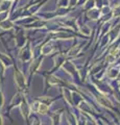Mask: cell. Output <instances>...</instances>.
<instances>
[{"mask_svg": "<svg viewBox=\"0 0 120 125\" xmlns=\"http://www.w3.org/2000/svg\"><path fill=\"white\" fill-rule=\"evenodd\" d=\"M15 76H16V83L20 89H23L25 87V80L24 77L20 72H16L15 73Z\"/></svg>", "mask_w": 120, "mask_h": 125, "instance_id": "obj_1", "label": "cell"}, {"mask_svg": "<svg viewBox=\"0 0 120 125\" xmlns=\"http://www.w3.org/2000/svg\"><path fill=\"white\" fill-rule=\"evenodd\" d=\"M47 109H48L47 105H45L43 103H41L40 105H39V112H40L41 114H44V113H46V112H47Z\"/></svg>", "mask_w": 120, "mask_h": 125, "instance_id": "obj_4", "label": "cell"}, {"mask_svg": "<svg viewBox=\"0 0 120 125\" xmlns=\"http://www.w3.org/2000/svg\"><path fill=\"white\" fill-rule=\"evenodd\" d=\"M98 101L102 105H104V106H111V102L106 98V97H103V96H99L98 97Z\"/></svg>", "mask_w": 120, "mask_h": 125, "instance_id": "obj_2", "label": "cell"}, {"mask_svg": "<svg viewBox=\"0 0 120 125\" xmlns=\"http://www.w3.org/2000/svg\"><path fill=\"white\" fill-rule=\"evenodd\" d=\"M1 27L3 29H10V28H11L13 27V23H11L10 21H3L2 23H1Z\"/></svg>", "mask_w": 120, "mask_h": 125, "instance_id": "obj_3", "label": "cell"}]
</instances>
